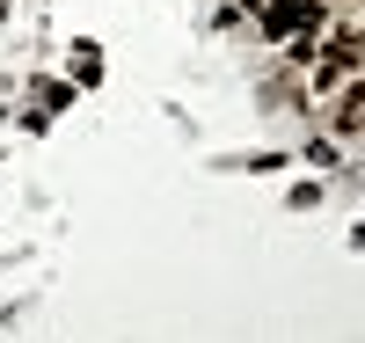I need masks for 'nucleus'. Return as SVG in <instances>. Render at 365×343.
Segmentation results:
<instances>
[{"label":"nucleus","instance_id":"1","mask_svg":"<svg viewBox=\"0 0 365 343\" xmlns=\"http://www.w3.org/2000/svg\"><path fill=\"white\" fill-rule=\"evenodd\" d=\"M256 8H263V29H270V37H285V29H299V22H322V8H314V0H256Z\"/></svg>","mask_w":365,"mask_h":343}]
</instances>
